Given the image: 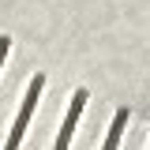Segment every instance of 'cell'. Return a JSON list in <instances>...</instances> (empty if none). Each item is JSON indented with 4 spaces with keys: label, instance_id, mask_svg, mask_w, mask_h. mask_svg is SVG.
I'll use <instances>...</instances> for the list:
<instances>
[{
    "label": "cell",
    "instance_id": "1",
    "mask_svg": "<svg viewBox=\"0 0 150 150\" xmlns=\"http://www.w3.org/2000/svg\"><path fill=\"white\" fill-rule=\"evenodd\" d=\"M41 75H34V83H30V90H26V101H23V109H19V120H15V128H11V135H8V146L15 150L19 143H23V131H26V124H30V112H34L38 105V94H41Z\"/></svg>",
    "mask_w": 150,
    "mask_h": 150
},
{
    "label": "cell",
    "instance_id": "2",
    "mask_svg": "<svg viewBox=\"0 0 150 150\" xmlns=\"http://www.w3.org/2000/svg\"><path fill=\"white\" fill-rule=\"evenodd\" d=\"M83 105H86V90H75L71 109H68V116H64V128H60V135H56V150H64L68 143H71V131H75V120H79Z\"/></svg>",
    "mask_w": 150,
    "mask_h": 150
},
{
    "label": "cell",
    "instance_id": "3",
    "mask_svg": "<svg viewBox=\"0 0 150 150\" xmlns=\"http://www.w3.org/2000/svg\"><path fill=\"white\" fill-rule=\"evenodd\" d=\"M124 124H128V109H120V112H116V120H112V131H109V139H105V150H116V143H120V131H124Z\"/></svg>",
    "mask_w": 150,
    "mask_h": 150
},
{
    "label": "cell",
    "instance_id": "4",
    "mask_svg": "<svg viewBox=\"0 0 150 150\" xmlns=\"http://www.w3.org/2000/svg\"><path fill=\"white\" fill-rule=\"evenodd\" d=\"M8 49H11V38H0V68H4V56H8Z\"/></svg>",
    "mask_w": 150,
    "mask_h": 150
}]
</instances>
